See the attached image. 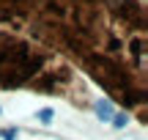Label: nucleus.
I'll return each mask as SVG.
<instances>
[{
	"instance_id": "nucleus-1",
	"label": "nucleus",
	"mask_w": 148,
	"mask_h": 140,
	"mask_svg": "<svg viewBox=\"0 0 148 140\" xmlns=\"http://www.w3.org/2000/svg\"><path fill=\"white\" fill-rule=\"evenodd\" d=\"M0 22L47 41L145 121L143 0H0Z\"/></svg>"
},
{
	"instance_id": "nucleus-2",
	"label": "nucleus",
	"mask_w": 148,
	"mask_h": 140,
	"mask_svg": "<svg viewBox=\"0 0 148 140\" xmlns=\"http://www.w3.org/2000/svg\"><path fill=\"white\" fill-rule=\"evenodd\" d=\"M74 71L55 55L11 33H0V88H30L41 93H58L77 104Z\"/></svg>"
},
{
	"instance_id": "nucleus-3",
	"label": "nucleus",
	"mask_w": 148,
	"mask_h": 140,
	"mask_svg": "<svg viewBox=\"0 0 148 140\" xmlns=\"http://www.w3.org/2000/svg\"><path fill=\"white\" fill-rule=\"evenodd\" d=\"M93 113H96V118H99V121L110 124V121H112V115H115V110H112V104H110V102L99 99V102H93Z\"/></svg>"
},
{
	"instance_id": "nucleus-5",
	"label": "nucleus",
	"mask_w": 148,
	"mask_h": 140,
	"mask_svg": "<svg viewBox=\"0 0 148 140\" xmlns=\"http://www.w3.org/2000/svg\"><path fill=\"white\" fill-rule=\"evenodd\" d=\"M52 118H55V110L52 107H41V110H38V121H41V124H49Z\"/></svg>"
},
{
	"instance_id": "nucleus-4",
	"label": "nucleus",
	"mask_w": 148,
	"mask_h": 140,
	"mask_svg": "<svg viewBox=\"0 0 148 140\" xmlns=\"http://www.w3.org/2000/svg\"><path fill=\"white\" fill-rule=\"evenodd\" d=\"M110 124L115 126V129H123V126L129 124V115H126V113H115V115H112V121H110Z\"/></svg>"
}]
</instances>
